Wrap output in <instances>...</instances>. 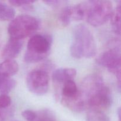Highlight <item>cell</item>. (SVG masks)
I'll return each mask as SVG.
<instances>
[{"mask_svg":"<svg viewBox=\"0 0 121 121\" xmlns=\"http://www.w3.org/2000/svg\"><path fill=\"white\" fill-rule=\"evenodd\" d=\"M97 53V45L91 30L83 24L74 27L70 53L75 59L92 58Z\"/></svg>","mask_w":121,"mask_h":121,"instance_id":"cell-1","label":"cell"},{"mask_svg":"<svg viewBox=\"0 0 121 121\" xmlns=\"http://www.w3.org/2000/svg\"><path fill=\"white\" fill-rule=\"evenodd\" d=\"M53 39L49 34H35L31 37L27 44L24 60L36 63L43 60L50 54Z\"/></svg>","mask_w":121,"mask_h":121,"instance_id":"cell-2","label":"cell"},{"mask_svg":"<svg viewBox=\"0 0 121 121\" xmlns=\"http://www.w3.org/2000/svg\"><path fill=\"white\" fill-rule=\"evenodd\" d=\"M40 27V21L34 17L23 14L14 17L9 23L8 32L10 38L21 40L33 35Z\"/></svg>","mask_w":121,"mask_h":121,"instance_id":"cell-3","label":"cell"},{"mask_svg":"<svg viewBox=\"0 0 121 121\" xmlns=\"http://www.w3.org/2000/svg\"><path fill=\"white\" fill-rule=\"evenodd\" d=\"M87 22L93 27H99L106 23L113 12V5L109 1H88Z\"/></svg>","mask_w":121,"mask_h":121,"instance_id":"cell-4","label":"cell"},{"mask_svg":"<svg viewBox=\"0 0 121 121\" xmlns=\"http://www.w3.org/2000/svg\"><path fill=\"white\" fill-rule=\"evenodd\" d=\"M49 74L46 68L32 70L26 78L28 89L37 95H43L47 93L49 88Z\"/></svg>","mask_w":121,"mask_h":121,"instance_id":"cell-5","label":"cell"},{"mask_svg":"<svg viewBox=\"0 0 121 121\" xmlns=\"http://www.w3.org/2000/svg\"><path fill=\"white\" fill-rule=\"evenodd\" d=\"M100 66L108 69L117 77L119 89L121 87V54L119 48L115 47L100 54L96 59Z\"/></svg>","mask_w":121,"mask_h":121,"instance_id":"cell-6","label":"cell"},{"mask_svg":"<svg viewBox=\"0 0 121 121\" xmlns=\"http://www.w3.org/2000/svg\"><path fill=\"white\" fill-rule=\"evenodd\" d=\"M112 99L111 91L104 85L89 99L87 106L91 109L105 112L112 105Z\"/></svg>","mask_w":121,"mask_h":121,"instance_id":"cell-7","label":"cell"},{"mask_svg":"<svg viewBox=\"0 0 121 121\" xmlns=\"http://www.w3.org/2000/svg\"><path fill=\"white\" fill-rule=\"evenodd\" d=\"M23 42L21 40L9 38L2 50V57L5 60H14L20 54Z\"/></svg>","mask_w":121,"mask_h":121,"instance_id":"cell-8","label":"cell"},{"mask_svg":"<svg viewBox=\"0 0 121 121\" xmlns=\"http://www.w3.org/2000/svg\"><path fill=\"white\" fill-rule=\"evenodd\" d=\"M76 74L77 71L74 68H60L53 72L52 79L56 83L63 84L67 80H73Z\"/></svg>","mask_w":121,"mask_h":121,"instance_id":"cell-9","label":"cell"},{"mask_svg":"<svg viewBox=\"0 0 121 121\" xmlns=\"http://www.w3.org/2000/svg\"><path fill=\"white\" fill-rule=\"evenodd\" d=\"M79 95V88L73 80H67L63 84L61 99H74Z\"/></svg>","mask_w":121,"mask_h":121,"instance_id":"cell-10","label":"cell"},{"mask_svg":"<svg viewBox=\"0 0 121 121\" xmlns=\"http://www.w3.org/2000/svg\"><path fill=\"white\" fill-rule=\"evenodd\" d=\"M87 9V1L81 2L74 6H70V13L72 21H79L86 19Z\"/></svg>","mask_w":121,"mask_h":121,"instance_id":"cell-11","label":"cell"},{"mask_svg":"<svg viewBox=\"0 0 121 121\" xmlns=\"http://www.w3.org/2000/svg\"><path fill=\"white\" fill-rule=\"evenodd\" d=\"M16 86V82L11 77L0 73V95H7Z\"/></svg>","mask_w":121,"mask_h":121,"instance_id":"cell-12","label":"cell"},{"mask_svg":"<svg viewBox=\"0 0 121 121\" xmlns=\"http://www.w3.org/2000/svg\"><path fill=\"white\" fill-rule=\"evenodd\" d=\"M18 71V65L14 60H5L0 64V73L4 74L13 76Z\"/></svg>","mask_w":121,"mask_h":121,"instance_id":"cell-13","label":"cell"},{"mask_svg":"<svg viewBox=\"0 0 121 121\" xmlns=\"http://www.w3.org/2000/svg\"><path fill=\"white\" fill-rule=\"evenodd\" d=\"M15 15V11L13 7L5 2L0 1V21L12 20Z\"/></svg>","mask_w":121,"mask_h":121,"instance_id":"cell-14","label":"cell"},{"mask_svg":"<svg viewBox=\"0 0 121 121\" xmlns=\"http://www.w3.org/2000/svg\"><path fill=\"white\" fill-rule=\"evenodd\" d=\"M121 5L118 4L117 8L113 10L111 18V23L112 28L115 34L120 35L121 33Z\"/></svg>","mask_w":121,"mask_h":121,"instance_id":"cell-15","label":"cell"},{"mask_svg":"<svg viewBox=\"0 0 121 121\" xmlns=\"http://www.w3.org/2000/svg\"><path fill=\"white\" fill-rule=\"evenodd\" d=\"M87 121H110V118L105 112L90 109L86 115Z\"/></svg>","mask_w":121,"mask_h":121,"instance_id":"cell-16","label":"cell"},{"mask_svg":"<svg viewBox=\"0 0 121 121\" xmlns=\"http://www.w3.org/2000/svg\"><path fill=\"white\" fill-rule=\"evenodd\" d=\"M34 121H56V116L52 110L43 109L35 112Z\"/></svg>","mask_w":121,"mask_h":121,"instance_id":"cell-17","label":"cell"},{"mask_svg":"<svg viewBox=\"0 0 121 121\" xmlns=\"http://www.w3.org/2000/svg\"><path fill=\"white\" fill-rule=\"evenodd\" d=\"M59 21L63 27L69 26L72 21L70 13V6L64 8L59 15Z\"/></svg>","mask_w":121,"mask_h":121,"instance_id":"cell-18","label":"cell"},{"mask_svg":"<svg viewBox=\"0 0 121 121\" xmlns=\"http://www.w3.org/2000/svg\"><path fill=\"white\" fill-rule=\"evenodd\" d=\"M35 1H29V0H11L9 3L11 6L16 7H20L27 11H31L33 9V4Z\"/></svg>","mask_w":121,"mask_h":121,"instance_id":"cell-19","label":"cell"},{"mask_svg":"<svg viewBox=\"0 0 121 121\" xmlns=\"http://www.w3.org/2000/svg\"><path fill=\"white\" fill-rule=\"evenodd\" d=\"M11 104V99L8 95H0V109H7Z\"/></svg>","mask_w":121,"mask_h":121,"instance_id":"cell-20","label":"cell"},{"mask_svg":"<svg viewBox=\"0 0 121 121\" xmlns=\"http://www.w3.org/2000/svg\"><path fill=\"white\" fill-rule=\"evenodd\" d=\"M22 117L27 121H34L35 117V112L30 109H26L21 113Z\"/></svg>","mask_w":121,"mask_h":121,"instance_id":"cell-21","label":"cell"},{"mask_svg":"<svg viewBox=\"0 0 121 121\" xmlns=\"http://www.w3.org/2000/svg\"><path fill=\"white\" fill-rule=\"evenodd\" d=\"M13 111L9 108L7 109H0V121H5L11 117Z\"/></svg>","mask_w":121,"mask_h":121,"instance_id":"cell-22","label":"cell"},{"mask_svg":"<svg viewBox=\"0 0 121 121\" xmlns=\"http://www.w3.org/2000/svg\"><path fill=\"white\" fill-rule=\"evenodd\" d=\"M45 4H47L48 5L51 6V7H59L60 5L62 4L64 2V1H44Z\"/></svg>","mask_w":121,"mask_h":121,"instance_id":"cell-23","label":"cell"},{"mask_svg":"<svg viewBox=\"0 0 121 121\" xmlns=\"http://www.w3.org/2000/svg\"><path fill=\"white\" fill-rule=\"evenodd\" d=\"M117 114L118 115V119H119V121H121V109L119 108L117 111Z\"/></svg>","mask_w":121,"mask_h":121,"instance_id":"cell-24","label":"cell"}]
</instances>
